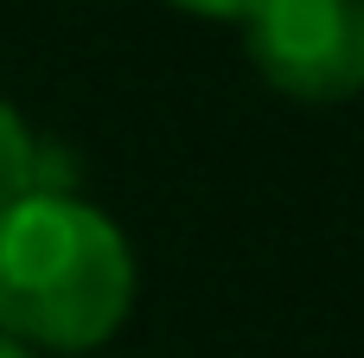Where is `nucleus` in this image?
I'll return each mask as SVG.
<instances>
[{"instance_id": "nucleus-1", "label": "nucleus", "mask_w": 364, "mask_h": 358, "mask_svg": "<svg viewBox=\"0 0 364 358\" xmlns=\"http://www.w3.org/2000/svg\"><path fill=\"white\" fill-rule=\"evenodd\" d=\"M134 301V256L122 231L70 199L32 192L0 211V333L19 346L90 352Z\"/></svg>"}, {"instance_id": "nucleus-2", "label": "nucleus", "mask_w": 364, "mask_h": 358, "mask_svg": "<svg viewBox=\"0 0 364 358\" xmlns=\"http://www.w3.org/2000/svg\"><path fill=\"white\" fill-rule=\"evenodd\" d=\"M243 32L256 70L294 102H346L364 90V0H262Z\"/></svg>"}, {"instance_id": "nucleus-3", "label": "nucleus", "mask_w": 364, "mask_h": 358, "mask_svg": "<svg viewBox=\"0 0 364 358\" xmlns=\"http://www.w3.org/2000/svg\"><path fill=\"white\" fill-rule=\"evenodd\" d=\"M32 192H64V160L19 122V109L0 102V211Z\"/></svg>"}, {"instance_id": "nucleus-4", "label": "nucleus", "mask_w": 364, "mask_h": 358, "mask_svg": "<svg viewBox=\"0 0 364 358\" xmlns=\"http://www.w3.org/2000/svg\"><path fill=\"white\" fill-rule=\"evenodd\" d=\"M173 6H186V13H205V19H250L262 0H173Z\"/></svg>"}, {"instance_id": "nucleus-5", "label": "nucleus", "mask_w": 364, "mask_h": 358, "mask_svg": "<svg viewBox=\"0 0 364 358\" xmlns=\"http://www.w3.org/2000/svg\"><path fill=\"white\" fill-rule=\"evenodd\" d=\"M0 358H32V352H26L19 339H6V333H0Z\"/></svg>"}]
</instances>
